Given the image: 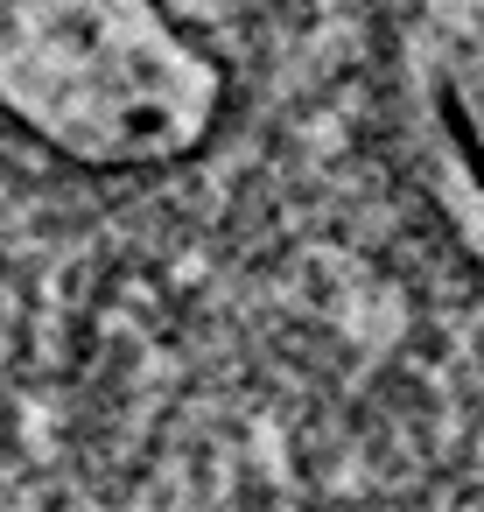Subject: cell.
I'll return each instance as SVG.
<instances>
[{"label": "cell", "instance_id": "1", "mask_svg": "<svg viewBox=\"0 0 484 512\" xmlns=\"http://www.w3.org/2000/svg\"><path fill=\"white\" fill-rule=\"evenodd\" d=\"M155 8V141L0 99V512H484V176L400 0Z\"/></svg>", "mask_w": 484, "mask_h": 512}]
</instances>
